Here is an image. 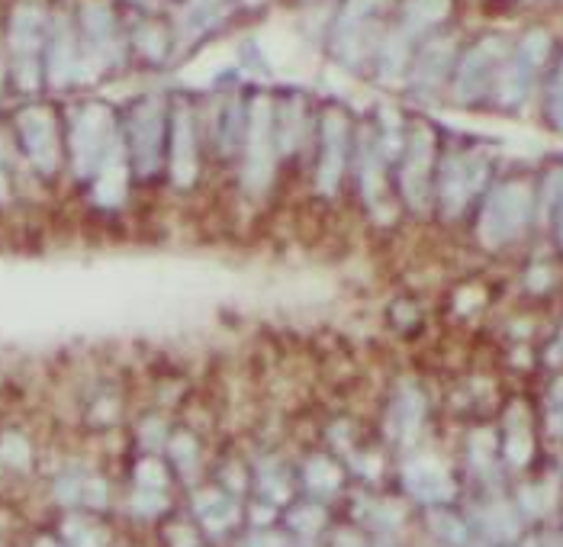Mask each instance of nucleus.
I'll list each match as a JSON object with an SVG mask.
<instances>
[{"mask_svg": "<svg viewBox=\"0 0 563 547\" xmlns=\"http://www.w3.org/2000/svg\"><path fill=\"white\" fill-rule=\"evenodd\" d=\"M113 155V120L107 107H87L74 123V168L91 174Z\"/></svg>", "mask_w": 563, "mask_h": 547, "instance_id": "nucleus-1", "label": "nucleus"}, {"mask_svg": "<svg viewBox=\"0 0 563 547\" xmlns=\"http://www.w3.org/2000/svg\"><path fill=\"white\" fill-rule=\"evenodd\" d=\"M42 42V10L39 4H23L17 10L10 26V49H13V65H17V81L26 91L36 87V52Z\"/></svg>", "mask_w": 563, "mask_h": 547, "instance_id": "nucleus-2", "label": "nucleus"}, {"mask_svg": "<svg viewBox=\"0 0 563 547\" xmlns=\"http://www.w3.org/2000/svg\"><path fill=\"white\" fill-rule=\"evenodd\" d=\"M528 216V190L525 187H502L483 213V239L490 245L506 242L509 235L522 229Z\"/></svg>", "mask_w": 563, "mask_h": 547, "instance_id": "nucleus-3", "label": "nucleus"}, {"mask_svg": "<svg viewBox=\"0 0 563 547\" xmlns=\"http://www.w3.org/2000/svg\"><path fill=\"white\" fill-rule=\"evenodd\" d=\"M271 103L258 100L251 107V132H248V187L261 190L271 177V158H274V136H271Z\"/></svg>", "mask_w": 563, "mask_h": 547, "instance_id": "nucleus-4", "label": "nucleus"}, {"mask_svg": "<svg viewBox=\"0 0 563 547\" xmlns=\"http://www.w3.org/2000/svg\"><path fill=\"white\" fill-rule=\"evenodd\" d=\"M158 145H161V103L145 100L132 116V155L142 174H152L158 165Z\"/></svg>", "mask_w": 563, "mask_h": 547, "instance_id": "nucleus-5", "label": "nucleus"}, {"mask_svg": "<svg viewBox=\"0 0 563 547\" xmlns=\"http://www.w3.org/2000/svg\"><path fill=\"white\" fill-rule=\"evenodd\" d=\"M20 136H23L29 161H33L39 171L49 174L55 168V126H52V116L42 107L26 110L20 116Z\"/></svg>", "mask_w": 563, "mask_h": 547, "instance_id": "nucleus-6", "label": "nucleus"}, {"mask_svg": "<svg viewBox=\"0 0 563 547\" xmlns=\"http://www.w3.org/2000/svg\"><path fill=\"white\" fill-rule=\"evenodd\" d=\"M81 26L87 36V52L97 58L100 65H107L116 58V26L110 17L107 4H97V0H87L81 10Z\"/></svg>", "mask_w": 563, "mask_h": 547, "instance_id": "nucleus-7", "label": "nucleus"}, {"mask_svg": "<svg viewBox=\"0 0 563 547\" xmlns=\"http://www.w3.org/2000/svg\"><path fill=\"white\" fill-rule=\"evenodd\" d=\"M374 7H377V0H351L342 13V20H338L335 46H338V52H342V58H348V62H354L358 52L364 49L370 20H374Z\"/></svg>", "mask_w": 563, "mask_h": 547, "instance_id": "nucleus-8", "label": "nucleus"}, {"mask_svg": "<svg viewBox=\"0 0 563 547\" xmlns=\"http://www.w3.org/2000/svg\"><path fill=\"white\" fill-rule=\"evenodd\" d=\"M406 486L412 496L422 502H432V506L448 502L454 496L448 473H444V467H438L435 461H428V457H419V461H412L406 467Z\"/></svg>", "mask_w": 563, "mask_h": 547, "instance_id": "nucleus-9", "label": "nucleus"}, {"mask_svg": "<svg viewBox=\"0 0 563 547\" xmlns=\"http://www.w3.org/2000/svg\"><path fill=\"white\" fill-rule=\"evenodd\" d=\"M342 158H345V120L342 113H329L322 129V165H319V187L325 194H332L338 184Z\"/></svg>", "mask_w": 563, "mask_h": 547, "instance_id": "nucleus-10", "label": "nucleus"}, {"mask_svg": "<svg viewBox=\"0 0 563 547\" xmlns=\"http://www.w3.org/2000/svg\"><path fill=\"white\" fill-rule=\"evenodd\" d=\"M197 171V155H194V123H190V113L181 110L174 120V181L177 184H190Z\"/></svg>", "mask_w": 563, "mask_h": 547, "instance_id": "nucleus-11", "label": "nucleus"}, {"mask_svg": "<svg viewBox=\"0 0 563 547\" xmlns=\"http://www.w3.org/2000/svg\"><path fill=\"white\" fill-rule=\"evenodd\" d=\"M74 75H78V55H74L71 29L65 20H58V29L52 36V49H49V78H52V84H68Z\"/></svg>", "mask_w": 563, "mask_h": 547, "instance_id": "nucleus-12", "label": "nucleus"}, {"mask_svg": "<svg viewBox=\"0 0 563 547\" xmlns=\"http://www.w3.org/2000/svg\"><path fill=\"white\" fill-rule=\"evenodd\" d=\"M425 168H428V132H419L416 142H412V155H409V168H406V194L416 206L425 203V187H428Z\"/></svg>", "mask_w": 563, "mask_h": 547, "instance_id": "nucleus-13", "label": "nucleus"}, {"mask_svg": "<svg viewBox=\"0 0 563 547\" xmlns=\"http://www.w3.org/2000/svg\"><path fill=\"white\" fill-rule=\"evenodd\" d=\"M477 184H480V171H473L470 161H464V168L457 165V161H451L448 171H444V203H448L451 210H457L461 203H467V194Z\"/></svg>", "mask_w": 563, "mask_h": 547, "instance_id": "nucleus-14", "label": "nucleus"}, {"mask_svg": "<svg viewBox=\"0 0 563 547\" xmlns=\"http://www.w3.org/2000/svg\"><path fill=\"white\" fill-rule=\"evenodd\" d=\"M200 519L206 528H213V531H222V528H229L232 519H235V506L226 499V496H219V493H206L200 496Z\"/></svg>", "mask_w": 563, "mask_h": 547, "instance_id": "nucleus-15", "label": "nucleus"}, {"mask_svg": "<svg viewBox=\"0 0 563 547\" xmlns=\"http://www.w3.org/2000/svg\"><path fill=\"white\" fill-rule=\"evenodd\" d=\"M338 480H342V473H338V467L332 461H325V457H316V461L306 464V483L313 486V490L329 493L338 486Z\"/></svg>", "mask_w": 563, "mask_h": 547, "instance_id": "nucleus-16", "label": "nucleus"}, {"mask_svg": "<svg viewBox=\"0 0 563 547\" xmlns=\"http://www.w3.org/2000/svg\"><path fill=\"white\" fill-rule=\"evenodd\" d=\"M515 531H518V522L509 506H493L486 512V535H493L496 541H509L515 538Z\"/></svg>", "mask_w": 563, "mask_h": 547, "instance_id": "nucleus-17", "label": "nucleus"}, {"mask_svg": "<svg viewBox=\"0 0 563 547\" xmlns=\"http://www.w3.org/2000/svg\"><path fill=\"white\" fill-rule=\"evenodd\" d=\"M448 10V0H412L409 4V26L419 29L425 23H435Z\"/></svg>", "mask_w": 563, "mask_h": 547, "instance_id": "nucleus-18", "label": "nucleus"}, {"mask_svg": "<svg viewBox=\"0 0 563 547\" xmlns=\"http://www.w3.org/2000/svg\"><path fill=\"white\" fill-rule=\"evenodd\" d=\"M396 419H399V432H412V428L419 425L422 419V403L416 393H406L403 399L396 403Z\"/></svg>", "mask_w": 563, "mask_h": 547, "instance_id": "nucleus-19", "label": "nucleus"}, {"mask_svg": "<svg viewBox=\"0 0 563 547\" xmlns=\"http://www.w3.org/2000/svg\"><path fill=\"white\" fill-rule=\"evenodd\" d=\"M280 120H284V129H280V139H277V145L284 152H290L293 149V142H296V132H300V126H303V120H300V103H290V107L284 110V116H280Z\"/></svg>", "mask_w": 563, "mask_h": 547, "instance_id": "nucleus-20", "label": "nucleus"}, {"mask_svg": "<svg viewBox=\"0 0 563 547\" xmlns=\"http://www.w3.org/2000/svg\"><path fill=\"white\" fill-rule=\"evenodd\" d=\"M531 454V438H528V428H515L509 435V461L512 464H525Z\"/></svg>", "mask_w": 563, "mask_h": 547, "instance_id": "nucleus-21", "label": "nucleus"}, {"mask_svg": "<svg viewBox=\"0 0 563 547\" xmlns=\"http://www.w3.org/2000/svg\"><path fill=\"white\" fill-rule=\"evenodd\" d=\"M139 483L145 486V490H161V486H165V470H161V464H155V461H145L142 467H139Z\"/></svg>", "mask_w": 563, "mask_h": 547, "instance_id": "nucleus-22", "label": "nucleus"}, {"mask_svg": "<svg viewBox=\"0 0 563 547\" xmlns=\"http://www.w3.org/2000/svg\"><path fill=\"white\" fill-rule=\"evenodd\" d=\"M322 519H325V515L319 509H303V512H293L290 515V525L296 531H316L322 525Z\"/></svg>", "mask_w": 563, "mask_h": 547, "instance_id": "nucleus-23", "label": "nucleus"}, {"mask_svg": "<svg viewBox=\"0 0 563 547\" xmlns=\"http://www.w3.org/2000/svg\"><path fill=\"white\" fill-rule=\"evenodd\" d=\"M139 46L145 49L148 58H161V52H165V39H161L158 29H142V33H139Z\"/></svg>", "mask_w": 563, "mask_h": 547, "instance_id": "nucleus-24", "label": "nucleus"}, {"mask_svg": "<svg viewBox=\"0 0 563 547\" xmlns=\"http://www.w3.org/2000/svg\"><path fill=\"white\" fill-rule=\"evenodd\" d=\"M251 547H280V541L271 535H258V538H251Z\"/></svg>", "mask_w": 563, "mask_h": 547, "instance_id": "nucleus-25", "label": "nucleus"}, {"mask_svg": "<svg viewBox=\"0 0 563 547\" xmlns=\"http://www.w3.org/2000/svg\"><path fill=\"white\" fill-rule=\"evenodd\" d=\"M335 547H361V541L354 538V535H338V538H335Z\"/></svg>", "mask_w": 563, "mask_h": 547, "instance_id": "nucleus-26", "label": "nucleus"}, {"mask_svg": "<svg viewBox=\"0 0 563 547\" xmlns=\"http://www.w3.org/2000/svg\"><path fill=\"white\" fill-rule=\"evenodd\" d=\"M560 84H563V78H560ZM557 123L563 126V87H560V94H557Z\"/></svg>", "mask_w": 563, "mask_h": 547, "instance_id": "nucleus-27", "label": "nucleus"}, {"mask_svg": "<svg viewBox=\"0 0 563 547\" xmlns=\"http://www.w3.org/2000/svg\"><path fill=\"white\" fill-rule=\"evenodd\" d=\"M551 425H554V432H557V435H563V416H554Z\"/></svg>", "mask_w": 563, "mask_h": 547, "instance_id": "nucleus-28", "label": "nucleus"}, {"mask_svg": "<svg viewBox=\"0 0 563 547\" xmlns=\"http://www.w3.org/2000/svg\"><path fill=\"white\" fill-rule=\"evenodd\" d=\"M248 4H258V0H248Z\"/></svg>", "mask_w": 563, "mask_h": 547, "instance_id": "nucleus-29", "label": "nucleus"}]
</instances>
